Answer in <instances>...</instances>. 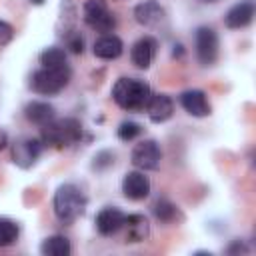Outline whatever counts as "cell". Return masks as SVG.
<instances>
[{"label": "cell", "instance_id": "cell-27", "mask_svg": "<svg viewBox=\"0 0 256 256\" xmlns=\"http://www.w3.org/2000/svg\"><path fill=\"white\" fill-rule=\"evenodd\" d=\"M6 144H8V134L0 128V150H2V148H6Z\"/></svg>", "mask_w": 256, "mask_h": 256}, {"label": "cell", "instance_id": "cell-8", "mask_svg": "<svg viewBox=\"0 0 256 256\" xmlns=\"http://www.w3.org/2000/svg\"><path fill=\"white\" fill-rule=\"evenodd\" d=\"M42 140L36 138H20L12 146V162L20 168H30L42 154Z\"/></svg>", "mask_w": 256, "mask_h": 256}, {"label": "cell", "instance_id": "cell-28", "mask_svg": "<svg viewBox=\"0 0 256 256\" xmlns=\"http://www.w3.org/2000/svg\"><path fill=\"white\" fill-rule=\"evenodd\" d=\"M200 2H204V4H214V2H218V0H200Z\"/></svg>", "mask_w": 256, "mask_h": 256}, {"label": "cell", "instance_id": "cell-22", "mask_svg": "<svg viewBox=\"0 0 256 256\" xmlns=\"http://www.w3.org/2000/svg\"><path fill=\"white\" fill-rule=\"evenodd\" d=\"M20 228L10 218H0V248H6L18 240Z\"/></svg>", "mask_w": 256, "mask_h": 256}, {"label": "cell", "instance_id": "cell-23", "mask_svg": "<svg viewBox=\"0 0 256 256\" xmlns=\"http://www.w3.org/2000/svg\"><path fill=\"white\" fill-rule=\"evenodd\" d=\"M118 138L124 140V142H130L134 138H138L142 134V126L138 122H132V120H124L120 126H118Z\"/></svg>", "mask_w": 256, "mask_h": 256}, {"label": "cell", "instance_id": "cell-16", "mask_svg": "<svg viewBox=\"0 0 256 256\" xmlns=\"http://www.w3.org/2000/svg\"><path fill=\"white\" fill-rule=\"evenodd\" d=\"M92 52L100 60H114V58H118L124 52V44H122V40L116 34H102L94 42Z\"/></svg>", "mask_w": 256, "mask_h": 256}, {"label": "cell", "instance_id": "cell-29", "mask_svg": "<svg viewBox=\"0 0 256 256\" xmlns=\"http://www.w3.org/2000/svg\"><path fill=\"white\" fill-rule=\"evenodd\" d=\"M32 2H34V4H42L44 0H32Z\"/></svg>", "mask_w": 256, "mask_h": 256}, {"label": "cell", "instance_id": "cell-19", "mask_svg": "<svg viewBox=\"0 0 256 256\" xmlns=\"http://www.w3.org/2000/svg\"><path fill=\"white\" fill-rule=\"evenodd\" d=\"M152 214H154L156 220L162 222V224H174V222L182 220L180 208H178L176 204H172L170 200H166V198H158V200L152 204Z\"/></svg>", "mask_w": 256, "mask_h": 256}, {"label": "cell", "instance_id": "cell-2", "mask_svg": "<svg viewBox=\"0 0 256 256\" xmlns=\"http://www.w3.org/2000/svg\"><path fill=\"white\" fill-rule=\"evenodd\" d=\"M82 124L76 118H54L52 122H48L46 126H42V134L40 140L44 146L50 148H68L72 144H78L82 140Z\"/></svg>", "mask_w": 256, "mask_h": 256}, {"label": "cell", "instance_id": "cell-14", "mask_svg": "<svg viewBox=\"0 0 256 256\" xmlns=\"http://www.w3.org/2000/svg\"><path fill=\"white\" fill-rule=\"evenodd\" d=\"M144 110H146L148 118H150L154 124H162V122H166V120L172 116L174 104H172V98L166 96V94H152Z\"/></svg>", "mask_w": 256, "mask_h": 256}, {"label": "cell", "instance_id": "cell-15", "mask_svg": "<svg viewBox=\"0 0 256 256\" xmlns=\"http://www.w3.org/2000/svg\"><path fill=\"white\" fill-rule=\"evenodd\" d=\"M134 20L140 26H158L164 20V8L156 0H144L134 8Z\"/></svg>", "mask_w": 256, "mask_h": 256}, {"label": "cell", "instance_id": "cell-1", "mask_svg": "<svg viewBox=\"0 0 256 256\" xmlns=\"http://www.w3.org/2000/svg\"><path fill=\"white\" fill-rule=\"evenodd\" d=\"M150 96H152L150 86L144 80H138V78H118L112 86L114 102L122 110H128V112L144 110Z\"/></svg>", "mask_w": 256, "mask_h": 256}, {"label": "cell", "instance_id": "cell-17", "mask_svg": "<svg viewBox=\"0 0 256 256\" xmlns=\"http://www.w3.org/2000/svg\"><path fill=\"white\" fill-rule=\"evenodd\" d=\"M24 116L32 122V124H38V126H46L48 122H52L56 118V110L52 104L48 102H40V100H32L26 104L24 108Z\"/></svg>", "mask_w": 256, "mask_h": 256}, {"label": "cell", "instance_id": "cell-13", "mask_svg": "<svg viewBox=\"0 0 256 256\" xmlns=\"http://www.w3.org/2000/svg\"><path fill=\"white\" fill-rule=\"evenodd\" d=\"M180 104L182 108L196 118H204L210 114V102L208 96L202 90H186L180 94Z\"/></svg>", "mask_w": 256, "mask_h": 256}, {"label": "cell", "instance_id": "cell-7", "mask_svg": "<svg viewBox=\"0 0 256 256\" xmlns=\"http://www.w3.org/2000/svg\"><path fill=\"white\" fill-rule=\"evenodd\" d=\"M162 160V150L156 140H140L130 154V162L138 170H156Z\"/></svg>", "mask_w": 256, "mask_h": 256}, {"label": "cell", "instance_id": "cell-9", "mask_svg": "<svg viewBox=\"0 0 256 256\" xmlns=\"http://www.w3.org/2000/svg\"><path fill=\"white\" fill-rule=\"evenodd\" d=\"M122 192L128 200H144L150 194V180L144 174V170L126 172L122 178Z\"/></svg>", "mask_w": 256, "mask_h": 256}, {"label": "cell", "instance_id": "cell-26", "mask_svg": "<svg viewBox=\"0 0 256 256\" xmlns=\"http://www.w3.org/2000/svg\"><path fill=\"white\" fill-rule=\"evenodd\" d=\"M228 252L232 254V252H248V250H246V248H244V246H242V244H240V242L236 240V242H234V244H232V246L228 248Z\"/></svg>", "mask_w": 256, "mask_h": 256}, {"label": "cell", "instance_id": "cell-12", "mask_svg": "<svg viewBox=\"0 0 256 256\" xmlns=\"http://www.w3.org/2000/svg\"><path fill=\"white\" fill-rule=\"evenodd\" d=\"M254 0H240L236 2L224 16V24L226 28L238 30V28H246L252 20H254Z\"/></svg>", "mask_w": 256, "mask_h": 256}, {"label": "cell", "instance_id": "cell-4", "mask_svg": "<svg viewBox=\"0 0 256 256\" xmlns=\"http://www.w3.org/2000/svg\"><path fill=\"white\" fill-rule=\"evenodd\" d=\"M70 68L68 66H58V68H48V66H42L40 70H36L30 78V88L36 92V94H42V96H54L58 92H62L68 82H70Z\"/></svg>", "mask_w": 256, "mask_h": 256}, {"label": "cell", "instance_id": "cell-21", "mask_svg": "<svg viewBox=\"0 0 256 256\" xmlns=\"http://www.w3.org/2000/svg\"><path fill=\"white\" fill-rule=\"evenodd\" d=\"M40 64L48 66V68H58V66H68L66 60V52L58 46H50L40 54Z\"/></svg>", "mask_w": 256, "mask_h": 256}, {"label": "cell", "instance_id": "cell-5", "mask_svg": "<svg viewBox=\"0 0 256 256\" xmlns=\"http://www.w3.org/2000/svg\"><path fill=\"white\" fill-rule=\"evenodd\" d=\"M84 22L96 32H112L116 28V18L110 12L106 0H86L84 4Z\"/></svg>", "mask_w": 256, "mask_h": 256}, {"label": "cell", "instance_id": "cell-10", "mask_svg": "<svg viewBox=\"0 0 256 256\" xmlns=\"http://www.w3.org/2000/svg\"><path fill=\"white\" fill-rule=\"evenodd\" d=\"M124 218H126V214H124L120 208H116V206H106V208H102V210L96 214L94 224H96V230H98L102 236H112V234H116V232L124 226Z\"/></svg>", "mask_w": 256, "mask_h": 256}, {"label": "cell", "instance_id": "cell-25", "mask_svg": "<svg viewBox=\"0 0 256 256\" xmlns=\"http://www.w3.org/2000/svg\"><path fill=\"white\" fill-rule=\"evenodd\" d=\"M12 38H14V28H12L8 22L0 20V48H2V46H6Z\"/></svg>", "mask_w": 256, "mask_h": 256}, {"label": "cell", "instance_id": "cell-20", "mask_svg": "<svg viewBox=\"0 0 256 256\" xmlns=\"http://www.w3.org/2000/svg\"><path fill=\"white\" fill-rule=\"evenodd\" d=\"M40 252L44 256H70L72 246H70V240L66 236L54 234V236H48L46 240H42Z\"/></svg>", "mask_w": 256, "mask_h": 256}, {"label": "cell", "instance_id": "cell-6", "mask_svg": "<svg viewBox=\"0 0 256 256\" xmlns=\"http://www.w3.org/2000/svg\"><path fill=\"white\" fill-rule=\"evenodd\" d=\"M196 58L202 66H212L218 60V34L210 26H200L194 34Z\"/></svg>", "mask_w": 256, "mask_h": 256}, {"label": "cell", "instance_id": "cell-3", "mask_svg": "<svg viewBox=\"0 0 256 256\" xmlns=\"http://www.w3.org/2000/svg\"><path fill=\"white\" fill-rule=\"evenodd\" d=\"M86 196L76 184H62L54 194V214L62 224H70L86 210Z\"/></svg>", "mask_w": 256, "mask_h": 256}, {"label": "cell", "instance_id": "cell-18", "mask_svg": "<svg viewBox=\"0 0 256 256\" xmlns=\"http://www.w3.org/2000/svg\"><path fill=\"white\" fill-rule=\"evenodd\" d=\"M122 228H126V240L128 242H142L150 236V224H148L146 216H142V214L126 216Z\"/></svg>", "mask_w": 256, "mask_h": 256}, {"label": "cell", "instance_id": "cell-24", "mask_svg": "<svg viewBox=\"0 0 256 256\" xmlns=\"http://www.w3.org/2000/svg\"><path fill=\"white\" fill-rule=\"evenodd\" d=\"M64 42H66V48H68L70 52H74V54H82V52H84V36H82L78 30H70V32L66 34Z\"/></svg>", "mask_w": 256, "mask_h": 256}, {"label": "cell", "instance_id": "cell-11", "mask_svg": "<svg viewBox=\"0 0 256 256\" xmlns=\"http://www.w3.org/2000/svg\"><path fill=\"white\" fill-rule=\"evenodd\" d=\"M156 48H158V42L152 38V36H142L138 38L134 44H132V50H130V60L136 68L140 70H146L154 56H156Z\"/></svg>", "mask_w": 256, "mask_h": 256}]
</instances>
